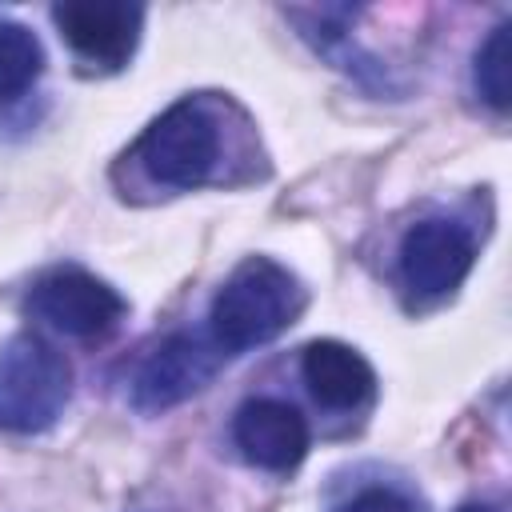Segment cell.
Returning <instances> with one entry per match:
<instances>
[{
	"mask_svg": "<svg viewBox=\"0 0 512 512\" xmlns=\"http://www.w3.org/2000/svg\"><path fill=\"white\" fill-rule=\"evenodd\" d=\"M304 312V288L268 256L244 260L212 300L208 328L220 352H244L276 340Z\"/></svg>",
	"mask_w": 512,
	"mask_h": 512,
	"instance_id": "6da1fadb",
	"label": "cell"
},
{
	"mask_svg": "<svg viewBox=\"0 0 512 512\" xmlns=\"http://www.w3.org/2000/svg\"><path fill=\"white\" fill-rule=\"evenodd\" d=\"M72 396L68 360L40 336L20 332L0 348V432H44Z\"/></svg>",
	"mask_w": 512,
	"mask_h": 512,
	"instance_id": "7a4b0ae2",
	"label": "cell"
},
{
	"mask_svg": "<svg viewBox=\"0 0 512 512\" xmlns=\"http://www.w3.org/2000/svg\"><path fill=\"white\" fill-rule=\"evenodd\" d=\"M216 152L220 136L200 100H176L144 128L136 144V156L148 168V176L168 188H200L212 176Z\"/></svg>",
	"mask_w": 512,
	"mask_h": 512,
	"instance_id": "3957f363",
	"label": "cell"
},
{
	"mask_svg": "<svg viewBox=\"0 0 512 512\" xmlns=\"http://www.w3.org/2000/svg\"><path fill=\"white\" fill-rule=\"evenodd\" d=\"M24 308L36 320H44L48 328H56L64 336H80V340L108 336L128 312L124 296L112 284H104L100 276H92L76 264L48 268L44 276H36L24 296Z\"/></svg>",
	"mask_w": 512,
	"mask_h": 512,
	"instance_id": "277c9868",
	"label": "cell"
},
{
	"mask_svg": "<svg viewBox=\"0 0 512 512\" xmlns=\"http://www.w3.org/2000/svg\"><path fill=\"white\" fill-rule=\"evenodd\" d=\"M52 20L84 60L120 68L136 52L144 8L124 0H68L52 8Z\"/></svg>",
	"mask_w": 512,
	"mask_h": 512,
	"instance_id": "5b68a950",
	"label": "cell"
},
{
	"mask_svg": "<svg viewBox=\"0 0 512 512\" xmlns=\"http://www.w3.org/2000/svg\"><path fill=\"white\" fill-rule=\"evenodd\" d=\"M476 244L452 220H420L400 240V276L420 296H444L472 272Z\"/></svg>",
	"mask_w": 512,
	"mask_h": 512,
	"instance_id": "8992f818",
	"label": "cell"
},
{
	"mask_svg": "<svg viewBox=\"0 0 512 512\" xmlns=\"http://www.w3.org/2000/svg\"><path fill=\"white\" fill-rule=\"evenodd\" d=\"M216 364H220V352H212L192 332H176L160 348H152L148 360L140 364L132 380V404L140 412H164L188 400L192 392H200L212 380Z\"/></svg>",
	"mask_w": 512,
	"mask_h": 512,
	"instance_id": "52a82bcc",
	"label": "cell"
},
{
	"mask_svg": "<svg viewBox=\"0 0 512 512\" xmlns=\"http://www.w3.org/2000/svg\"><path fill=\"white\" fill-rule=\"evenodd\" d=\"M232 436H236V448L256 468H268V472H288L308 452V424H304V416L292 404L272 400V396L244 400L236 408Z\"/></svg>",
	"mask_w": 512,
	"mask_h": 512,
	"instance_id": "ba28073f",
	"label": "cell"
},
{
	"mask_svg": "<svg viewBox=\"0 0 512 512\" xmlns=\"http://www.w3.org/2000/svg\"><path fill=\"white\" fill-rule=\"evenodd\" d=\"M300 376L324 408H356L376 388L372 364L340 340H312L300 356Z\"/></svg>",
	"mask_w": 512,
	"mask_h": 512,
	"instance_id": "9c48e42d",
	"label": "cell"
},
{
	"mask_svg": "<svg viewBox=\"0 0 512 512\" xmlns=\"http://www.w3.org/2000/svg\"><path fill=\"white\" fill-rule=\"evenodd\" d=\"M44 72V44L32 28L0 20V100H20Z\"/></svg>",
	"mask_w": 512,
	"mask_h": 512,
	"instance_id": "30bf717a",
	"label": "cell"
},
{
	"mask_svg": "<svg viewBox=\"0 0 512 512\" xmlns=\"http://www.w3.org/2000/svg\"><path fill=\"white\" fill-rule=\"evenodd\" d=\"M508 40H512V24H496L492 36L480 44L476 68H472L476 92H480L496 112L508 108V92H512V80H508Z\"/></svg>",
	"mask_w": 512,
	"mask_h": 512,
	"instance_id": "8fae6325",
	"label": "cell"
},
{
	"mask_svg": "<svg viewBox=\"0 0 512 512\" xmlns=\"http://www.w3.org/2000/svg\"><path fill=\"white\" fill-rule=\"evenodd\" d=\"M340 512H412V504H408L404 496L388 492V488H368V492L352 496Z\"/></svg>",
	"mask_w": 512,
	"mask_h": 512,
	"instance_id": "7c38bea8",
	"label": "cell"
},
{
	"mask_svg": "<svg viewBox=\"0 0 512 512\" xmlns=\"http://www.w3.org/2000/svg\"><path fill=\"white\" fill-rule=\"evenodd\" d=\"M456 512H496L492 504H464V508H456Z\"/></svg>",
	"mask_w": 512,
	"mask_h": 512,
	"instance_id": "4fadbf2b",
	"label": "cell"
}]
</instances>
